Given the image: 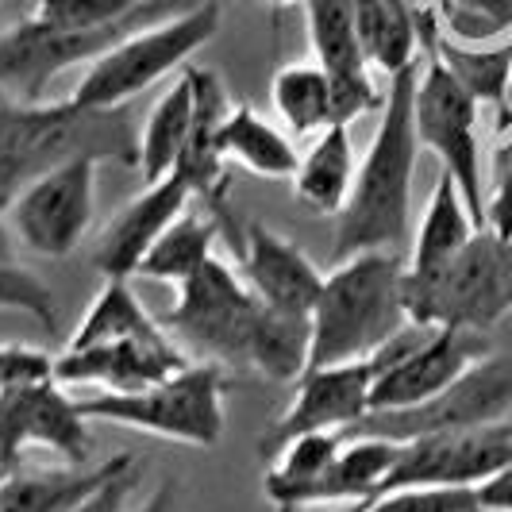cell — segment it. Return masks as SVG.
Here are the masks:
<instances>
[{"mask_svg": "<svg viewBox=\"0 0 512 512\" xmlns=\"http://www.w3.org/2000/svg\"><path fill=\"white\" fill-rule=\"evenodd\" d=\"M420 58L389 77V93L382 101V120L374 128L370 151L362 154L351 197L335 216L332 262H343L362 251H393L409 235L412 174L420 154V139H416Z\"/></svg>", "mask_w": 512, "mask_h": 512, "instance_id": "6da1fadb", "label": "cell"}, {"mask_svg": "<svg viewBox=\"0 0 512 512\" xmlns=\"http://www.w3.org/2000/svg\"><path fill=\"white\" fill-rule=\"evenodd\" d=\"M74 158L139 166V135L128 112L74 101H0V212H8L31 181Z\"/></svg>", "mask_w": 512, "mask_h": 512, "instance_id": "7a4b0ae2", "label": "cell"}, {"mask_svg": "<svg viewBox=\"0 0 512 512\" xmlns=\"http://www.w3.org/2000/svg\"><path fill=\"white\" fill-rule=\"evenodd\" d=\"M401 282L405 262L393 251H362L335 262L312 308L308 366L370 359L389 335L401 332L409 324Z\"/></svg>", "mask_w": 512, "mask_h": 512, "instance_id": "3957f363", "label": "cell"}, {"mask_svg": "<svg viewBox=\"0 0 512 512\" xmlns=\"http://www.w3.org/2000/svg\"><path fill=\"white\" fill-rule=\"evenodd\" d=\"M401 297L412 324L489 332L512 312V243L478 228L447 262L432 270H405Z\"/></svg>", "mask_w": 512, "mask_h": 512, "instance_id": "277c9868", "label": "cell"}, {"mask_svg": "<svg viewBox=\"0 0 512 512\" xmlns=\"http://www.w3.org/2000/svg\"><path fill=\"white\" fill-rule=\"evenodd\" d=\"M220 31V4L201 0L170 20L131 31L112 51L85 66V74L70 93L81 108H128L139 93H147L162 77H170Z\"/></svg>", "mask_w": 512, "mask_h": 512, "instance_id": "5b68a950", "label": "cell"}, {"mask_svg": "<svg viewBox=\"0 0 512 512\" xmlns=\"http://www.w3.org/2000/svg\"><path fill=\"white\" fill-rule=\"evenodd\" d=\"M224 393V370L216 362H201L139 393H81L77 405L89 420L124 424L189 447H216L224 436Z\"/></svg>", "mask_w": 512, "mask_h": 512, "instance_id": "8992f818", "label": "cell"}, {"mask_svg": "<svg viewBox=\"0 0 512 512\" xmlns=\"http://www.w3.org/2000/svg\"><path fill=\"white\" fill-rule=\"evenodd\" d=\"M185 12L181 0H147L128 20L108 27H54L43 20H20L0 35V89H8L16 101H43L47 85L74 66H93L112 51L131 31L151 27Z\"/></svg>", "mask_w": 512, "mask_h": 512, "instance_id": "52a82bcc", "label": "cell"}, {"mask_svg": "<svg viewBox=\"0 0 512 512\" xmlns=\"http://www.w3.org/2000/svg\"><path fill=\"white\" fill-rule=\"evenodd\" d=\"M266 312L270 305L255 297L243 274L220 255H212L189 282L178 285V301L162 316V324L189 339L197 351H205L208 359H216V366L255 370Z\"/></svg>", "mask_w": 512, "mask_h": 512, "instance_id": "ba28073f", "label": "cell"}, {"mask_svg": "<svg viewBox=\"0 0 512 512\" xmlns=\"http://www.w3.org/2000/svg\"><path fill=\"white\" fill-rule=\"evenodd\" d=\"M493 355L486 332L466 328H432V324H405L389 335L374 359V389H370V412L378 409H412L432 401L451 382Z\"/></svg>", "mask_w": 512, "mask_h": 512, "instance_id": "9c48e42d", "label": "cell"}, {"mask_svg": "<svg viewBox=\"0 0 512 512\" xmlns=\"http://www.w3.org/2000/svg\"><path fill=\"white\" fill-rule=\"evenodd\" d=\"M478 108L462 81L436 51H424L416 77V139L436 154L443 170L455 178L474 224L486 228V174H482V143H478Z\"/></svg>", "mask_w": 512, "mask_h": 512, "instance_id": "30bf717a", "label": "cell"}, {"mask_svg": "<svg viewBox=\"0 0 512 512\" xmlns=\"http://www.w3.org/2000/svg\"><path fill=\"white\" fill-rule=\"evenodd\" d=\"M512 409V359L509 355H486L474 362L459 382H451L424 405L412 409H378L366 412L359 424H351L343 436H378L393 443L451 432V428H482L505 420Z\"/></svg>", "mask_w": 512, "mask_h": 512, "instance_id": "8fae6325", "label": "cell"}, {"mask_svg": "<svg viewBox=\"0 0 512 512\" xmlns=\"http://www.w3.org/2000/svg\"><path fill=\"white\" fill-rule=\"evenodd\" d=\"M27 447H47L66 466H89L97 447L89 416L58 378L20 382L0 397V474L20 470Z\"/></svg>", "mask_w": 512, "mask_h": 512, "instance_id": "7c38bea8", "label": "cell"}, {"mask_svg": "<svg viewBox=\"0 0 512 512\" xmlns=\"http://www.w3.org/2000/svg\"><path fill=\"white\" fill-rule=\"evenodd\" d=\"M93 197H97V158H74L31 181L8 205V231L31 255H74L93 224Z\"/></svg>", "mask_w": 512, "mask_h": 512, "instance_id": "4fadbf2b", "label": "cell"}, {"mask_svg": "<svg viewBox=\"0 0 512 512\" xmlns=\"http://www.w3.org/2000/svg\"><path fill=\"white\" fill-rule=\"evenodd\" d=\"M512 462V420L482 428H451L432 436L397 443V462L385 478V489L405 486H455L478 489Z\"/></svg>", "mask_w": 512, "mask_h": 512, "instance_id": "5bb4252c", "label": "cell"}, {"mask_svg": "<svg viewBox=\"0 0 512 512\" xmlns=\"http://www.w3.org/2000/svg\"><path fill=\"white\" fill-rule=\"evenodd\" d=\"M374 359L339 362V366H308L297 378V393L289 409L262 432L258 451L270 462L285 443L308 432H347L370 412V389H374Z\"/></svg>", "mask_w": 512, "mask_h": 512, "instance_id": "9a60e30c", "label": "cell"}, {"mask_svg": "<svg viewBox=\"0 0 512 512\" xmlns=\"http://www.w3.org/2000/svg\"><path fill=\"white\" fill-rule=\"evenodd\" d=\"M185 366L189 362L181 355V347L162 328L158 335H143V339H116L85 351H62L54 359V378L93 393H139L166 382Z\"/></svg>", "mask_w": 512, "mask_h": 512, "instance_id": "2e32d148", "label": "cell"}, {"mask_svg": "<svg viewBox=\"0 0 512 512\" xmlns=\"http://www.w3.org/2000/svg\"><path fill=\"white\" fill-rule=\"evenodd\" d=\"M355 4L359 0H305L308 39L312 58L328 70L335 89V116L339 124H355L362 112L382 108L370 62L362 58L359 27H355Z\"/></svg>", "mask_w": 512, "mask_h": 512, "instance_id": "e0dca14e", "label": "cell"}, {"mask_svg": "<svg viewBox=\"0 0 512 512\" xmlns=\"http://www.w3.org/2000/svg\"><path fill=\"white\" fill-rule=\"evenodd\" d=\"M193 201H197L193 181L181 170H174L162 181H151L124 212H116L112 224L97 239V247H93V266L104 274V282L108 278H124V282L135 278L139 262L158 243V235L170 228Z\"/></svg>", "mask_w": 512, "mask_h": 512, "instance_id": "ac0fdd59", "label": "cell"}, {"mask_svg": "<svg viewBox=\"0 0 512 512\" xmlns=\"http://www.w3.org/2000/svg\"><path fill=\"white\" fill-rule=\"evenodd\" d=\"M235 258H239L235 270L255 289V297L289 316H312L324 289V274L312 266V258L297 243H289L266 224H247L243 251Z\"/></svg>", "mask_w": 512, "mask_h": 512, "instance_id": "d6986e66", "label": "cell"}, {"mask_svg": "<svg viewBox=\"0 0 512 512\" xmlns=\"http://www.w3.org/2000/svg\"><path fill=\"white\" fill-rule=\"evenodd\" d=\"M131 455H112L97 466L12 470L0 474V512H81L108 482L131 470Z\"/></svg>", "mask_w": 512, "mask_h": 512, "instance_id": "ffe728a7", "label": "cell"}, {"mask_svg": "<svg viewBox=\"0 0 512 512\" xmlns=\"http://www.w3.org/2000/svg\"><path fill=\"white\" fill-rule=\"evenodd\" d=\"M397 462V443L378 436H351L335 462L312 482L293 489L278 512H297L308 505H343V501H370L378 497Z\"/></svg>", "mask_w": 512, "mask_h": 512, "instance_id": "44dd1931", "label": "cell"}, {"mask_svg": "<svg viewBox=\"0 0 512 512\" xmlns=\"http://www.w3.org/2000/svg\"><path fill=\"white\" fill-rule=\"evenodd\" d=\"M355 143H351V124H332L316 135V143L301 154V166L293 174V193L320 216H339L351 185H355Z\"/></svg>", "mask_w": 512, "mask_h": 512, "instance_id": "7402d4cb", "label": "cell"}, {"mask_svg": "<svg viewBox=\"0 0 512 512\" xmlns=\"http://www.w3.org/2000/svg\"><path fill=\"white\" fill-rule=\"evenodd\" d=\"M355 27H359L362 58L389 77L424 54L420 4H412V0H359Z\"/></svg>", "mask_w": 512, "mask_h": 512, "instance_id": "603a6c76", "label": "cell"}, {"mask_svg": "<svg viewBox=\"0 0 512 512\" xmlns=\"http://www.w3.org/2000/svg\"><path fill=\"white\" fill-rule=\"evenodd\" d=\"M220 154L224 162H235L247 174L270 181L293 178L301 166V151L293 147V139L270 120H262L251 104H231L220 128Z\"/></svg>", "mask_w": 512, "mask_h": 512, "instance_id": "cb8c5ba5", "label": "cell"}, {"mask_svg": "<svg viewBox=\"0 0 512 512\" xmlns=\"http://www.w3.org/2000/svg\"><path fill=\"white\" fill-rule=\"evenodd\" d=\"M270 104L289 135H320L324 128L339 124L332 77L316 58L282 66L270 81Z\"/></svg>", "mask_w": 512, "mask_h": 512, "instance_id": "d4e9b609", "label": "cell"}, {"mask_svg": "<svg viewBox=\"0 0 512 512\" xmlns=\"http://www.w3.org/2000/svg\"><path fill=\"white\" fill-rule=\"evenodd\" d=\"M189 128H193V81L189 74H181L158 97L154 112L139 131V170H143L147 185L178 170L185 143H189Z\"/></svg>", "mask_w": 512, "mask_h": 512, "instance_id": "484cf974", "label": "cell"}, {"mask_svg": "<svg viewBox=\"0 0 512 512\" xmlns=\"http://www.w3.org/2000/svg\"><path fill=\"white\" fill-rule=\"evenodd\" d=\"M478 231L470 208L462 201L455 178L443 170L432 189V201L424 208V220L416 228L412 239V255L405 262V270H432L439 262H447L451 255H459L462 247L470 243V235Z\"/></svg>", "mask_w": 512, "mask_h": 512, "instance_id": "4316f807", "label": "cell"}, {"mask_svg": "<svg viewBox=\"0 0 512 512\" xmlns=\"http://www.w3.org/2000/svg\"><path fill=\"white\" fill-rule=\"evenodd\" d=\"M220 235V224L212 216H201L197 208L189 205L181 212L170 228L158 235L147 258L139 262V274L135 278H151V282H170V285H185L208 258L216 255L212 243Z\"/></svg>", "mask_w": 512, "mask_h": 512, "instance_id": "83f0119b", "label": "cell"}, {"mask_svg": "<svg viewBox=\"0 0 512 512\" xmlns=\"http://www.w3.org/2000/svg\"><path fill=\"white\" fill-rule=\"evenodd\" d=\"M158 332L162 328L151 320V312L139 305L131 285L124 278H108L93 308L85 312V320L70 335L66 351H85V347H101V343H116V339H143V335Z\"/></svg>", "mask_w": 512, "mask_h": 512, "instance_id": "f1b7e54d", "label": "cell"}, {"mask_svg": "<svg viewBox=\"0 0 512 512\" xmlns=\"http://www.w3.org/2000/svg\"><path fill=\"white\" fill-rule=\"evenodd\" d=\"M436 24L462 47H501L512 39V0H436Z\"/></svg>", "mask_w": 512, "mask_h": 512, "instance_id": "f546056e", "label": "cell"}, {"mask_svg": "<svg viewBox=\"0 0 512 512\" xmlns=\"http://www.w3.org/2000/svg\"><path fill=\"white\" fill-rule=\"evenodd\" d=\"M0 308L4 312H27L47 332H58V308H54L51 285L31 274L16 258H0Z\"/></svg>", "mask_w": 512, "mask_h": 512, "instance_id": "4dcf8cb0", "label": "cell"}, {"mask_svg": "<svg viewBox=\"0 0 512 512\" xmlns=\"http://www.w3.org/2000/svg\"><path fill=\"white\" fill-rule=\"evenodd\" d=\"M366 512H482V505H478V489L405 486L370 497Z\"/></svg>", "mask_w": 512, "mask_h": 512, "instance_id": "1f68e13d", "label": "cell"}, {"mask_svg": "<svg viewBox=\"0 0 512 512\" xmlns=\"http://www.w3.org/2000/svg\"><path fill=\"white\" fill-rule=\"evenodd\" d=\"M147 0H35V20L54 27H108L128 20Z\"/></svg>", "mask_w": 512, "mask_h": 512, "instance_id": "d6a6232c", "label": "cell"}, {"mask_svg": "<svg viewBox=\"0 0 512 512\" xmlns=\"http://www.w3.org/2000/svg\"><path fill=\"white\" fill-rule=\"evenodd\" d=\"M486 228L512 243V135L493 151V178L486 193Z\"/></svg>", "mask_w": 512, "mask_h": 512, "instance_id": "836d02e7", "label": "cell"}, {"mask_svg": "<svg viewBox=\"0 0 512 512\" xmlns=\"http://www.w3.org/2000/svg\"><path fill=\"white\" fill-rule=\"evenodd\" d=\"M54 378V355L39 347H20V343H0V397L20 382H39Z\"/></svg>", "mask_w": 512, "mask_h": 512, "instance_id": "e575fe53", "label": "cell"}, {"mask_svg": "<svg viewBox=\"0 0 512 512\" xmlns=\"http://www.w3.org/2000/svg\"><path fill=\"white\" fill-rule=\"evenodd\" d=\"M478 505L482 512H512V462L478 486Z\"/></svg>", "mask_w": 512, "mask_h": 512, "instance_id": "d590c367", "label": "cell"}, {"mask_svg": "<svg viewBox=\"0 0 512 512\" xmlns=\"http://www.w3.org/2000/svg\"><path fill=\"white\" fill-rule=\"evenodd\" d=\"M128 489H131V470H128V474H120L116 482H108V486H104L101 493H97V497H93V501H89L81 512H116Z\"/></svg>", "mask_w": 512, "mask_h": 512, "instance_id": "8d00e7d4", "label": "cell"}, {"mask_svg": "<svg viewBox=\"0 0 512 512\" xmlns=\"http://www.w3.org/2000/svg\"><path fill=\"white\" fill-rule=\"evenodd\" d=\"M139 512H181L178 486H174V482H162V486L154 489L151 497L143 501V509H139Z\"/></svg>", "mask_w": 512, "mask_h": 512, "instance_id": "74e56055", "label": "cell"}, {"mask_svg": "<svg viewBox=\"0 0 512 512\" xmlns=\"http://www.w3.org/2000/svg\"><path fill=\"white\" fill-rule=\"evenodd\" d=\"M370 501H343V505H308V509H297V512H366Z\"/></svg>", "mask_w": 512, "mask_h": 512, "instance_id": "f35d334b", "label": "cell"}, {"mask_svg": "<svg viewBox=\"0 0 512 512\" xmlns=\"http://www.w3.org/2000/svg\"><path fill=\"white\" fill-rule=\"evenodd\" d=\"M16 239H12V231H8V220H4V212H0V258H16Z\"/></svg>", "mask_w": 512, "mask_h": 512, "instance_id": "ab89813d", "label": "cell"}, {"mask_svg": "<svg viewBox=\"0 0 512 512\" xmlns=\"http://www.w3.org/2000/svg\"><path fill=\"white\" fill-rule=\"evenodd\" d=\"M262 4H270V8H293V4H305V0H262Z\"/></svg>", "mask_w": 512, "mask_h": 512, "instance_id": "60d3db41", "label": "cell"}, {"mask_svg": "<svg viewBox=\"0 0 512 512\" xmlns=\"http://www.w3.org/2000/svg\"><path fill=\"white\" fill-rule=\"evenodd\" d=\"M509 54H512V39H509Z\"/></svg>", "mask_w": 512, "mask_h": 512, "instance_id": "b9f144b4", "label": "cell"}]
</instances>
